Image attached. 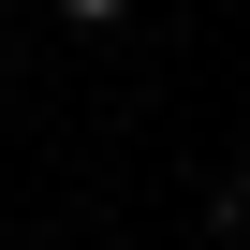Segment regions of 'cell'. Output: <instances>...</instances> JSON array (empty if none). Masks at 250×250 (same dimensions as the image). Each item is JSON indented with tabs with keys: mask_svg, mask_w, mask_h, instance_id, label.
Returning <instances> with one entry per match:
<instances>
[{
	"mask_svg": "<svg viewBox=\"0 0 250 250\" xmlns=\"http://www.w3.org/2000/svg\"><path fill=\"white\" fill-rule=\"evenodd\" d=\"M0 74H15V59H0Z\"/></svg>",
	"mask_w": 250,
	"mask_h": 250,
	"instance_id": "7a4b0ae2",
	"label": "cell"
},
{
	"mask_svg": "<svg viewBox=\"0 0 250 250\" xmlns=\"http://www.w3.org/2000/svg\"><path fill=\"white\" fill-rule=\"evenodd\" d=\"M118 15H133V0H59V30H118Z\"/></svg>",
	"mask_w": 250,
	"mask_h": 250,
	"instance_id": "6da1fadb",
	"label": "cell"
}]
</instances>
